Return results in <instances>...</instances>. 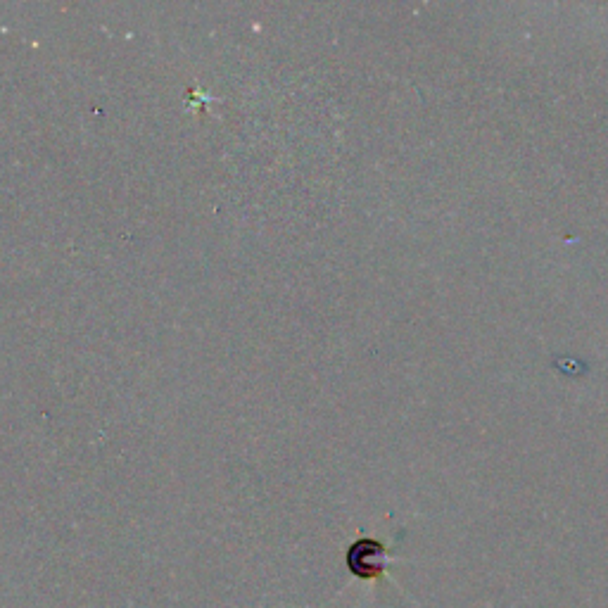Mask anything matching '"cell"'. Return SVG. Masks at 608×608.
<instances>
[{
	"label": "cell",
	"instance_id": "6da1fadb",
	"mask_svg": "<svg viewBox=\"0 0 608 608\" xmlns=\"http://www.w3.org/2000/svg\"><path fill=\"white\" fill-rule=\"evenodd\" d=\"M390 563V554L383 542L378 540H357L347 551V568L354 578L359 580H378L385 575V568Z\"/></svg>",
	"mask_w": 608,
	"mask_h": 608
}]
</instances>
